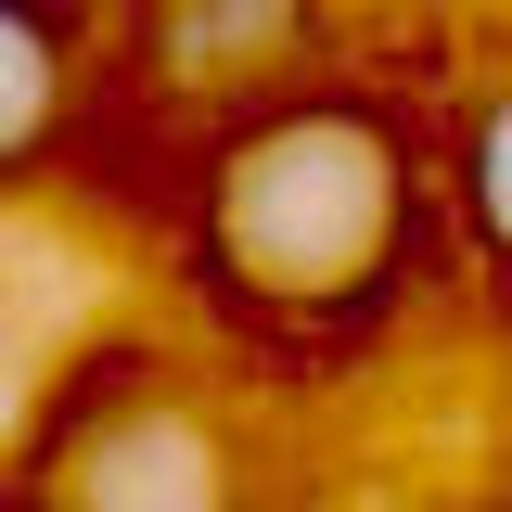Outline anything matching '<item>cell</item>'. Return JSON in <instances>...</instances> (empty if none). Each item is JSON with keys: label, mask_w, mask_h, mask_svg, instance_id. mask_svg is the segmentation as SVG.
Here are the masks:
<instances>
[{"label": "cell", "mask_w": 512, "mask_h": 512, "mask_svg": "<svg viewBox=\"0 0 512 512\" xmlns=\"http://www.w3.org/2000/svg\"><path fill=\"white\" fill-rule=\"evenodd\" d=\"M167 244H180V282L218 320V346L333 372L397 333V308L448 256L436 116L359 64H333L256 116L192 128Z\"/></svg>", "instance_id": "6da1fadb"}, {"label": "cell", "mask_w": 512, "mask_h": 512, "mask_svg": "<svg viewBox=\"0 0 512 512\" xmlns=\"http://www.w3.org/2000/svg\"><path fill=\"white\" fill-rule=\"evenodd\" d=\"M103 116V0H0V192L52 180Z\"/></svg>", "instance_id": "277c9868"}, {"label": "cell", "mask_w": 512, "mask_h": 512, "mask_svg": "<svg viewBox=\"0 0 512 512\" xmlns=\"http://www.w3.org/2000/svg\"><path fill=\"white\" fill-rule=\"evenodd\" d=\"M436 218L448 256L512 308V52H487L436 103Z\"/></svg>", "instance_id": "5b68a950"}, {"label": "cell", "mask_w": 512, "mask_h": 512, "mask_svg": "<svg viewBox=\"0 0 512 512\" xmlns=\"http://www.w3.org/2000/svg\"><path fill=\"white\" fill-rule=\"evenodd\" d=\"M39 512H256V436L192 359L103 346L39 423Z\"/></svg>", "instance_id": "7a4b0ae2"}, {"label": "cell", "mask_w": 512, "mask_h": 512, "mask_svg": "<svg viewBox=\"0 0 512 512\" xmlns=\"http://www.w3.org/2000/svg\"><path fill=\"white\" fill-rule=\"evenodd\" d=\"M346 64V0H103V103L192 128Z\"/></svg>", "instance_id": "3957f363"}]
</instances>
